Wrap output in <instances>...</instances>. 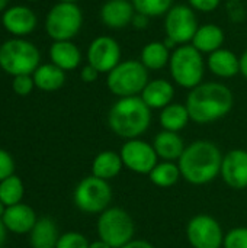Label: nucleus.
Wrapping results in <instances>:
<instances>
[{
  "label": "nucleus",
  "instance_id": "20",
  "mask_svg": "<svg viewBox=\"0 0 247 248\" xmlns=\"http://www.w3.org/2000/svg\"><path fill=\"white\" fill-rule=\"evenodd\" d=\"M153 148L159 158L163 161H178L185 151V142L178 132L162 131L154 137Z\"/></svg>",
  "mask_w": 247,
  "mask_h": 248
},
{
  "label": "nucleus",
  "instance_id": "19",
  "mask_svg": "<svg viewBox=\"0 0 247 248\" xmlns=\"http://www.w3.org/2000/svg\"><path fill=\"white\" fill-rule=\"evenodd\" d=\"M207 65L214 76L221 78H231L240 73V58L226 48H220L210 54Z\"/></svg>",
  "mask_w": 247,
  "mask_h": 248
},
{
  "label": "nucleus",
  "instance_id": "17",
  "mask_svg": "<svg viewBox=\"0 0 247 248\" xmlns=\"http://www.w3.org/2000/svg\"><path fill=\"white\" fill-rule=\"evenodd\" d=\"M38 218L35 211L26 203H17L13 206H7L6 212L1 218L4 228L13 234H29Z\"/></svg>",
  "mask_w": 247,
  "mask_h": 248
},
{
  "label": "nucleus",
  "instance_id": "35",
  "mask_svg": "<svg viewBox=\"0 0 247 248\" xmlns=\"http://www.w3.org/2000/svg\"><path fill=\"white\" fill-rule=\"evenodd\" d=\"M188 3L197 12L210 13V12H214L220 6L221 0H188Z\"/></svg>",
  "mask_w": 247,
  "mask_h": 248
},
{
  "label": "nucleus",
  "instance_id": "2",
  "mask_svg": "<svg viewBox=\"0 0 247 248\" xmlns=\"http://www.w3.org/2000/svg\"><path fill=\"white\" fill-rule=\"evenodd\" d=\"M223 154L220 148L207 140L191 142L181 158L178 166L182 177L195 186H202L214 182L221 173Z\"/></svg>",
  "mask_w": 247,
  "mask_h": 248
},
{
  "label": "nucleus",
  "instance_id": "45",
  "mask_svg": "<svg viewBox=\"0 0 247 248\" xmlns=\"http://www.w3.org/2000/svg\"><path fill=\"white\" fill-rule=\"evenodd\" d=\"M28 1H38V0H28Z\"/></svg>",
  "mask_w": 247,
  "mask_h": 248
},
{
  "label": "nucleus",
  "instance_id": "43",
  "mask_svg": "<svg viewBox=\"0 0 247 248\" xmlns=\"http://www.w3.org/2000/svg\"><path fill=\"white\" fill-rule=\"evenodd\" d=\"M7 3H9V0H0V12H1V10H6Z\"/></svg>",
  "mask_w": 247,
  "mask_h": 248
},
{
  "label": "nucleus",
  "instance_id": "5",
  "mask_svg": "<svg viewBox=\"0 0 247 248\" xmlns=\"http://www.w3.org/2000/svg\"><path fill=\"white\" fill-rule=\"evenodd\" d=\"M0 67L13 77L32 76L39 67V51L26 39H7L0 45Z\"/></svg>",
  "mask_w": 247,
  "mask_h": 248
},
{
  "label": "nucleus",
  "instance_id": "18",
  "mask_svg": "<svg viewBox=\"0 0 247 248\" xmlns=\"http://www.w3.org/2000/svg\"><path fill=\"white\" fill-rule=\"evenodd\" d=\"M140 97L150 109H163L172 103L175 97V87L165 78L150 80L141 92Z\"/></svg>",
  "mask_w": 247,
  "mask_h": 248
},
{
  "label": "nucleus",
  "instance_id": "21",
  "mask_svg": "<svg viewBox=\"0 0 247 248\" xmlns=\"http://www.w3.org/2000/svg\"><path fill=\"white\" fill-rule=\"evenodd\" d=\"M51 62L64 71L76 70L82 62V52L71 41H54L49 48Z\"/></svg>",
  "mask_w": 247,
  "mask_h": 248
},
{
  "label": "nucleus",
  "instance_id": "32",
  "mask_svg": "<svg viewBox=\"0 0 247 248\" xmlns=\"http://www.w3.org/2000/svg\"><path fill=\"white\" fill-rule=\"evenodd\" d=\"M223 248H247V228L237 227L224 235Z\"/></svg>",
  "mask_w": 247,
  "mask_h": 248
},
{
  "label": "nucleus",
  "instance_id": "24",
  "mask_svg": "<svg viewBox=\"0 0 247 248\" xmlns=\"http://www.w3.org/2000/svg\"><path fill=\"white\" fill-rule=\"evenodd\" d=\"M122 167L124 164L121 155L115 151L106 150L95 157L92 163V176L108 182L111 179H115L121 173Z\"/></svg>",
  "mask_w": 247,
  "mask_h": 248
},
{
  "label": "nucleus",
  "instance_id": "23",
  "mask_svg": "<svg viewBox=\"0 0 247 248\" xmlns=\"http://www.w3.org/2000/svg\"><path fill=\"white\" fill-rule=\"evenodd\" d=\"M58 238V228L51 218H39L29 232L32 248H55Z\"/></svg>",
  "mask_w": 247,
  "mask_h": 248
},
{
  "label": "nucleus",
  "instance_id": "14",
  "mask_svg": "<svg viewBox=\"0 0 247 248\" xmlns=\"http://www.w3.org/2000/svg\"><path fill=\"white\" fill-rule=\"evenodd\" d=\"M224 183L234 189L243 190L247 187V151L231 150L223 157L221 173Z\"/></svg>",
  "mask_w": 247,
  "mask_h": 248
},
{
  "label": "nucleus",
  "instance_id": "44",
  "mask_svg": "<svg viewBox=\"0 0 247 248\" xmlns=\"http://www.w3.org/2000/svg\"><path fill=\"white\" fill-rule=\"evenodd\" d=\"M58 1H67V3H76L77 0H58Z\"/></svg>",
  "mask_w": 247,
  "mask_h": 248
},
{
  "label": "nucleus",
  "instance_id": "1",
  "mask_svg": "<svg viewBox=\"0 0 247 248\" xmlns=\"http://www.w3.org/2000/svg\"><path fill=\"white\" fill-rule=\"evenodd\" d=\"M185 105L191 121L205 125L229 115L234 106V96L223 83H201L189 92Z\"/></svg>",
  "mask_w": 247,
  "mask_h": 248
},
{
  "label": "nucleus",
  "instance_id": "30",
  "mask_svg": "<svg viewBox=\"0 0 247 248\" xmlns=\"http://www.w3.org/2000/svg\"><path fill=\"white\" fill-rule=\"evenodd\" d=\"M137 13L147 17H159L173 7V0H131Z\"/></svg>",
  "mask_w": 247,
  "mask_h": 248
},
{
  "label": "nucleus",
  "instance_id": "28",
  "mask_svg": "<svg viewBox=\"0 0 247 248\" xmlns=\"http://www.w3.org/2000/svg\"><path fill=\"white\" fill-rule=\"evenodd\" d=\"M182 177L179 166L173 161H162L157 163L156 167L150 171L148 179L157 187H172Z\"/></svg>",
  "mask_w": 247,
  "mask_h": 248
},
{
  "label": "nucleus",
  "instance_id": "26",
  "mask_svg": "<svg viewBox=\"0 0 247 248\" xmlns=\"http://www.w3.org/2000/svg\"><path fill=\"white\" fill-rule=\"evenodd\" d=\"M170 49L163 44V41H153L144 45V48L141 49V55H140V61L143 62V65L147 70H162L163 67H166L170 61Z\"/></svg>",
  "mask_w": 247,
  "mask_h": 248
},
{
  "label": "nucleus",
  "instance_id": "39",
  "mask_svg": "<svg viewBox=\"0 0 247 248\" xmlns=\"http://www.w3.org/2000/svg\"><path fill=\"white\" fill-rule=\"evenodd\" d=\"M240 73L243 74V77L247 78V49L240 57Z\"/></svg>",
  "mask_w": 247,
  "mask_h": 248
},
{
  "label": "nucleus",
  "instance_id": "31",
  "mask_svg": "<svg viewBox=\"0 0 247 248\" xmlns=\"http://www.w3.org/2000/svg\"><path fill=\"white\" fill-rule=\"evenodd\" d=\"M89 241L87 238L76 231H70L66 234H61L58 238V243L55 248H89Z\"/></svg>",
  "mask_w": 247,
  "mask_h": 248
},
{
  "label": "nucleus",
  "instance_id": "4",
  "mask_svg": "<svg viewBox=\"0 0 247 248\" xmlns=\"http://www.w3.org/2000/svg\"><path fill=\"white\" fill-rule=\"evenodd\" d=\"M169 70L178 86L192 90L202 83L205 61L202 54L194 45H179L170 55Z\"/></svg>",
  "mask_w": 247,
  "mask_h": 248
},
{
  "label": "nucleus",
  "instance_id": "34",
  "mask_svg": "<svg viewBox=\"0 0 247 248\" xmlns=\"http://www.w3.org/2000/svg\"><path fill=\"white\" fill-rule=\"evenodd\" d=\"M15 174V160L6 151L0 148V182Z\"/></svg>",
  "mask_w": 247,
  "mask_h": 248
},
{
  "label": "nucleus",
  "instance_id": "16",
  "mask_svg": "<svg viewBox=\"0 0 247 248\" xmlns=\"http://www.w3.org/2000/svg\"><path fill=\"white\" fill-rule=\"evenodd\" d=\"M135 9L128 0H108L100 7V20L111 29H122L132 23Z\"/></svg>",
  "mask_w": 247,
  "mask_h": 248
},
{
  "label": "nucleus",
  "instance_id": "46",
  "mask_svg": "<svg viewBox=\"0 0 247 248\" xmlns=\"http://www.w3.org/2000/svg\"><path fill=\"white\" fill-rule=\"evenodd\" d=\"M246 151H247V150H246Z\"/></svg>",
  "mask_w": 247,
  "mask_h": 248
},
{
  "label": "nucleus",
  "instance_id": "33",
  "mask_svg": "<svg viewBox=\"0 0 247 248\" xmlns=\"http://www.w3.org/2000/svg\"><path fill=\"white\" fill-rule=\"evenodd\" d=\"M12 87H13V92L16 94H19V96H28L33 90L35 83H33L32 76H16V77H13Z\"/></svg>",
  "mask_w": 247,
  "mask_h": 248
},
{
  "label": "nucleus",
  "instance_id": "41",
  "mask_svg": "<svg viewBox=\"0 0 247 248\" xmlns=\"http://www.w3.org/2000/svg\"><path fill=\"white\" fill-rule=\"evenodd\" d=\"M6 232H7V230L4 228L3 222L0 221V248L3 247V244H4V241H6Z\"/></svg>",
  "mask_w": 247,
  "mask_h": 248
},
{
  "label": "nucleus",
  "instance_id": "25",
  "mask_svg": "<svg viewBox=\"0 0 247 248\" xmlns=\"http://www.w3.org/2000/svg\"><path fill=\"white\" fill-rule=\"evenodd\" d=\"M35 87L42 92H55L61 89L66 83V71L60 67L51 64L39 65L32 74Z\"/></svg>",
  "mask_w": 247,
  "mask_h": 248
},
{
  "label": "nucleus",
  "instance_id": "10",
  "mask_svg": "<svg viewBox=\"0 0 247 248\" xmlns=\"http://www.w3.org/2000/svg\"><path fill=\"white\" fill-rule=\"evenodd\" d=\"M198 28L199 25L195 10L188 4H176L165 15L166 36L175 41L176 45L192 42Z\"/></svg>",
  "mask_w": 247,
  "mask_h": 248
},
{
  "label": "nucleus",
  "instance_id": "38",
  "mask_svg": "<svg viewBox=\"0 0 247 248\" xmlns=\"http://www.w3.org/2000/svg\"><path fill=\"white\" fill-rule=\"evenodd\" d=\"M121 248H154L148 241L146 240H131L128 244H125Z\"/></svg>",
  "mask_w": 247,
  "mask_h": 248
},
{
  "label": "nucleus",
  "instance_id": "15",
  "mask_svg": "<svg viewBox=\"0 0 247 248\" xmlns=\"http://www.w3.org/2000/svg\"><path fill=\"white\" fill-rule=\"evenodd\" d=\"M1 23L7 32L20 38L29 35L38 23L36 15L26 6H13L3 12Z\"/></svg>",
  "mask_w": 247,
  "mask_h": 248
},
{
  "label": "nucleus",
  "instance_id": "12",
  "mask_svg": "<svg viewBox=\"0 0 247 248\" xmlns=\"http://www.w3.org/2000/svg\"><path fill=\"white\" fill-rule=\"evenodd\" d=\"M124 167L137 174H150L157 164V154L153 144H148L140 138L127 140L119 151Z\"/></svg>",
  "mask_w": 247,
  "mask_h": 248
},
{
  "label": "nucleus",
  "instance_id": "7",
  "mask_svg": "<svg viewBox=\"0 0 247 248\" xmlns=\"http://www.w3.org/2000/svg\"><path fill=\"white\" fill-rule=\"evenodd\" d=\"M134 221L122 208H108L99 215L98 235L99 240L112 248H121L134 240Z\"/></svg>",
  "mask_w": 247,
  "mask_h": 248
},
{
  "label": "nucleus",
  "instance_id": "40",
  "mask_svg": "<svg viewBox=\"0 0 247 248\" xmlns=\"http://www.w3.org/2000/svg\"><path fill=\"white\" fill-rule=\"evenodd\" d=\"M89 248H112L111 246H108L106 243H103L102 240H98V241H93L89 244Z\"/></svg>",
  "mask_w": 247,
  "mask_h": 248
},
{
  "label": "nucleus",
  "instance_id": "37",
  "mask_svg": "<svg viewBox=\"0 0 247 248\" xmlns=\"http://www.w3.org/2000/svg\"><path fill=\"white\" fill-rule=\"evenodd\" d=\"M148 19H150V17H147V16H144V15L135 12L131 25H132L134 28H137V29H146V28L148 26Z\"/></svg>",
  "mask_w": 247,
  "mask_h": 248
},
{
  "label": "nucleus",
  "instance_id": "36",
  "mask_svg": "<svg viewBox=\"0 0 247 248\" xmlns=\"http://www.w3.org/2000/svg\"><path fill=\"white\" fill-rule=\"evenodd\" d=\"M99 74H100V73H99L96 68H93L90 64L84 65V67L82 68V71H80V77H82V80H83L84 83H93V81H96L98 77H99Z\"/></svg>",
  "mask_w": 247,
  "mask_h": 248
},
{
  "label": "nucleus",
  "instance_id": "27",
  "mask_svg": "<svg viewBox=\"0 0 247 248\" xmlns=\"http://www.w3.org/2000/svg\"><path fill=\"white\" fill-rule=\"evenodd\" d=\"M189 121L191 118H189L186 105H182V103H170L166 108H163L159 115L160 126L165 131H170V132L182 131L188 125Z\"/></svg>",
  "mask_w": 247,
  "mask_h": 248
},
{
  "label": "nucleus",
  "instance_id": "9",
  "mask_svg": "<svg viewBox=\"0 0 247 248\" xmlns=\"http://www.w3.org/2000/svg\"><path fill=\"white\" fill-rule=\"evenodd\" d=\"M73 201L77 209L83 214L100 215L109 208V203L112 201V189L106 180L89 176L80 180L76 186Z\"/></svg>",
  "mask_w": 247,
  "mask_h": 248
},
{
  "label": "nucleus",
  "instance_id": "29",
  "mask_svg": "<svg viewBox=\"0 0 247 248\" xmlns=\"http://www.w3.org/2000/svg\"><path fill=\"white\" fill-rule=\"evenodd\" d=\"M25 195V186L19 176L12 174L0 182V202L6 206H13L22 202Z\"/></svg>",
  "mask_w": 247,
  "mask_h": 248
},
{
  "label": "nucleus",
  "instance_id": "47",
  "mask_svg": "<svg viewBox=\"0 0 247 248\" xmlns=\"http://www.w3.org/2000/svg\"><path fill=\"white\" fill-rule=\"evenodd\" d=\"M1 248H3V247H1Z\"/></svg>",
  "mask_w": 247,
  "mask_h": 248
},
{
  "label": "nucleus",
  "instance_id": "22",
  "mask_svg": "<svg viewBox=\"0 0 247 248\" xmlns=\"http://www.w3.org/2000/svg\"><path fill=\"white\" fill-rule=\"evenodd\" d=\"M224 31L218 25L207 23L198 28L191 45H194L201 54H213L217 49L223 48L224 44Z\"/></svg>",
  "mask_w": 247,
  "mask_h": 248
},
{
  "label": "nucleus",
  "instance_id": "3",
  "mask_svg": "<svg viewBox=\"0 0 247 248\" xmlns=\"http://www.w3.org/2000/svg\"><path fill=\"white\" fill-rule=\"evenodd\" d=\"M151 124V109L140 96L119 97L108 113L111 131L124 140H135L146 134Z\"/></svg>",
  "mask_w": 247,
  "mask_h": 248
},
{
  "label": "nucleus",
  "instance_id": "6",
  "mask_svg": "<svg viewBox=\"0 0 247 248\" xmlns=\"http://www.w3.org/2000/svg\"><path fill=\"white\" fill-rule=\"evenodd\" d=\"M148 70L140 60L121 61L108 73L106 86L109 92L118 97L140 96L148 83Z\"/></svg>",
  "mask_w": 247,
  "mask_h": 248
},
{
  "label": "nucleus",
  "instance_id": "42",
  "mask_svg": "<svg viewBox=\"0 0 247 248\" xmlns=\"http://www.w3.org/2000/svg\"><path fill=\"white\" fill-rule=\"evenodd\" d=\"M6 205L3 203V202H0V221H1V218H3V215H4V212H6Z\"/></svg>",
  "mask_w": 247,
  "mask_h": 248
},
{
  "label": "nucleus",
  "instance_id": "13",
  "mask_svg": "<svg viewBox=\"0 0 247 248\" xmlns=\"http://www.w3.org/2000/svg\"><path fill=\"white\" fill-rule=\"evenodd\" d=\"M121 62V46L112 36H98L87 48V64L100 74L112 71Z\"/></svg>",
  "mask_w": 247,
  "mask_h": 248
},
{
  "label": "nucleus",
  "instance_id": "8",
  "mask_svg": "<svg viewBox=\"0 0 247 248\" xmlns=\"http://www.w3.org/2000/svg\"><path fill=\"white\" fill-rule=\"evenodd\" d=\"M83 13L76 3L58 1L47 15L45 31L54 41H71L82 29Z\"/></svg>",
  "mask_w": 247,
  "mask_h": 248
},
{
  "label": "nucleus",
  "instance_id": "11",
  "mask_svg": "<svg viewBox=\"0 0 247 248\" xmlns=\"http://www.w3.org/2000/svg\"><path fill=\"white\" fill-rule=\"evenodd\" d=\"M224 235L218 221L205 214L195 215L186 225V238L192 248H223Z\"/></svg>",
  "mask_w": 247,
  "mask_h": 248
}]
</instances>
